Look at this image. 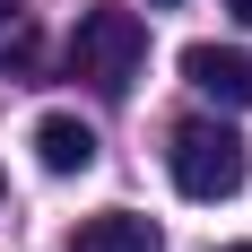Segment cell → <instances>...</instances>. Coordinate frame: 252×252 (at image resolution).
I'll return each mask as SVG.
<instances>
[{"instance_id":"cell-1","label":"cell","mask_w":252,"mask_h":252,"mask_svg":"<svg viewBox=\"0 0 252 252\" xmlns=\"http://www.w3.org/2000/svg\"><path fill=\"white\" fill-rule=\"evenodd\" d=\"M70 70L96 96H130L139 70H148V18L139 9H87L78 35H70Z\"/></svg>"},{"instance_id":"cell-2","label":"cell","mask_w":252,"mask_h":252,"mask_svg":"<svg viewBox=\"0 0 252 252\" xmlns=\"http://www.w3.org/2000/svg\"><path fill=\"white\" fill-rule=\"evenodd\" d=\"M244 174H252V157L226 122H183L174 130V191L183 200H235Z\"/></svg>"},{"instance_id":"cell-3","label":"cell","mask_w":252,"mask_h":252,"mask_svg":"<svg viewBox=\"0 0 252 252\" xmlns=\"http://www.w3.org/2000/svg\"><path fill=\"white\" fill-rule=\"evenodd\" d=\"M183 78L218 104H252V52L235 44H183Z\"/></svg>"},{"instance_id":"cell-4","label":"cell","mask_w":252,"mask_h":252,"mask_svg":"<svg viewBox=\"0 0 252 252\" xmlns=\"http://www.w3.org/2000/svg\"><path fill=\"white\" fill-rule=\"evenodd\" d=\"M35 165L44 174H87L96 165V130L78 122V113H44L35 122Z\"/></svg>"},{"instance_id":"cell-5","label":"cell","mask_w":252,"mask_h":252,"mask_svg":"<svg viewBox=\"0 0 252 252\" xmlns=\"http://www.w3.org/2000/svg\"><path fill=\"white\" fill-rule=\"evenodd\" d=\"M78 252H165V235H157V218H139V209H104V218L78 226Z\"/></svg>"},{"instance_id":"cell-6","label":"cell","mask_w":252,"mask_h":252,"mask_svg":"<svg viewBox=\"0 0 252 252\" xmlns=\"http://www.w3.org/2000/svg\"><path fill=\"white\" fill-rule=\"evenodd\" d=\"M26 61H35V35H26V26H18V35H0V70H26Z\"/></svg>"},{"instance_id":"cell-7","label":"cell","mask_w":252,"mask_h":252,"mask_svg":"<svg viewBox=\"0 0 252 252\" xmlns=\"http://www.w3.org/2000/svg\"><path fill=\"white\" fill-rule=\"evenodd\" d=\"M226 18H235V26H252V0H226Z\"/></svg>"},{"instance_id":"cell-8","label":"cell","mask_w":252,"mask_h":252,"mask_svg":"<svg viewBox=\"0 0 252 252\" xmlns=\"http://www.w3.org/2000/svg\"><path fill=\"white\" fill-rule=\"evenodd\" d=\"M226 252H252V244H226Z\"/></svg>"},{"instance_id":"cell-9","label":"cell","mask_w":252,"mask_h":252,"mask_svg":"<svg viewBox=\"0 0 252 252\" xmlns=\"http://www.w3.org/2000/svg\"><path fill=\"white\" fill-rule=\"evenodd\" d=\"M157 9H174V0H157Z\"/></svg>"}]
</instances>
